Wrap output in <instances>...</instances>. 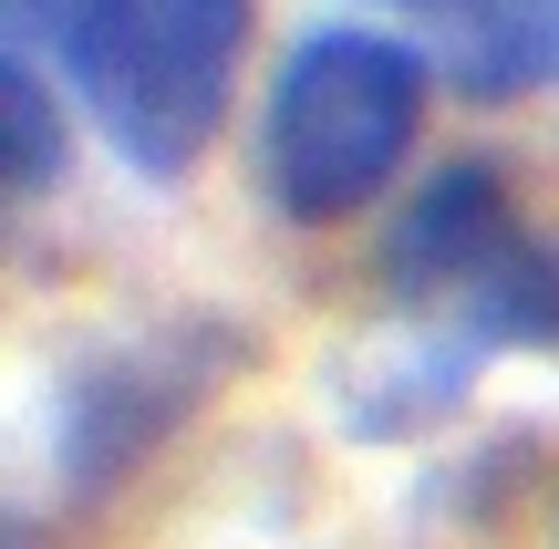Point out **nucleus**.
Returning <instances> with one entry per match:
<instances>
[{
	"mask_svg": "<svg viewBox=\"0 0 559 549\" xmlns=\"http://www.w3.org/2000/svg\"><path fill=\"white\" fill-rule=\"evenodd\" d=\"M445 73L487 104L559 83V0H456L445 11Z\"/></svg>",
	"mask_w": 559,
	"mask_h": 549,
	"instance_id": "obj_4",
	"label": "nucleus"
},
{
	"mask_svg": "<svg viewBox=\"0 0 559 549\" xmlns=\"http://www.w3.org/2000/svg\"><path fill=\"white\" fill-rule=\"evenodd\" d=\"M62 177V104L21 52H0V218Z\"/></svg>",
	"mask_w": 559,
	"mask_h": 549,
	"instance_id": "obj_5",
	"label": "nucleus"
},
{
	"mask_svg": "<svg viewBox=\"0 0 559 549\" xmlns=\"http://www.w3.org/2000/svg\"><path fill=\"white\" fill-rule=\"evenodd\" d=\"M425 11H456V0H425Z\"/></svg>",
	"mask_w": 559,
	"mask_h": 549,
	"instance_id": "obj_7",
	"label": "nucleus"
},
{
	"mask_svg": "<svg viewBox=\"0 0 559 549\" xmlns=\"http://www.w3.org/2000/svg\"><path fill=\"white\" fill-rule=\"evenodd\" d=\"M425 135V52L394 32H311L290 41L260 115V187L290 228H342L404 177Z\"/></svg>",
	"mask_w": 559,
	"mask_h": 549,
	"instance_id": "obj_2",
	"label": "nucleus"
},
{
	"mask_svg": "<svg viewBox=\"0 0 559 549\" xmlns=\"http://www.w3.org/2000/svg\"><path fill=\"white\" fill-rule=\"evenodd\" d=\"M249 0H62V73L135 177H187L218 145Z\"/></svg>",
	"mask_w": 559,
	"mask_h": 549,
	"instance_id": "obj_3",
	"label": "nucleus"
},
{
	"mask_svg": "<svg viewBox=\"0 0 559 549\" xmlns=\"http://www.w3.org/2000/svg\"><path fill=\"white\" fill-rule=\"evenodd\" d=\"M383 301L436 353H559V239L487 156H456L404 198L383 239Z\"/></svg>",
	"mask_w": 559,
	"mask_h": 549,
	"instance_id": "obj_1",
	"label": "nucleus"
},
{
	"mask_svg": "<svg viewBox=\"0 0 559 549\" xmlns=\"http://www.w3.org/2000/svg\"><path fill=\"white\" fill-rule=\"evenodd\" d=\"M0 549H32V529H21V518H11V509H0Z\"/></svg>",
	"mask_w": 559,
	"mask_h": 549,
	"instance_id": "obj_6",
	"label": "nucleus"
}]
</instances>
